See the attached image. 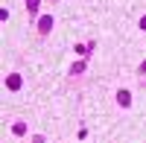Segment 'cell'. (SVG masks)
Here are the masks:
<instances>
[{"label":"cell","instance_id":"obj_1","mask_svg":"<svg viewBox=\"0 0 146 143\" xmlns=\"http://www.w3.org/2000/svg\"><path fill=\"white\" fill-rule=\"evenodd\" d=\"M38 32L41 35H50L53 32V15H41L38 18Z\"/></svg>","mask_w":146,"mask_h":143},{"label":"cell","instance_id":"obj_2","mask_svg":"<svg viewBox=\"0 0 146 143\" xmlns=\"http://www.w3.org/2000/svg\"><path fill=\"white\" fill-rule=\"evenodd\" d=\"M117 102L123 105V108H129V105H131V93H129L126 88H120V91H117Z\"/></svg>","mask_w":146,"mask_h":143},{"label":"cell","instance_id":"obj_3","mask_svg":"<svg viewBox=\"0 0 146 143\" xmlns=\"http://www.w3.org/2000/svg\"><path fill=\"white\" fill-rule=\"evenodd\" d=\"M21 85H23V79H21L18 73H9V79H6V88H9V91H18Z\"/></svg>","mask_w":146,"mask_h":143},{"label":"cell","instance_id":"obj_4","mask_svg":"<svg viewBox=\"0 0 146 143\" xmlns=\"http://www.w3.org/2000/svg\"><path fill=\"white\" fill-rule=\"evenodd\" d=\"M38 6H41V0H27V9H29V15H32V18L38 15Z\"/></svg>","mask_w":146,"mask_h":143},{"label":"cell","instance_id":"obj_5","mask_svg":"<svg viewBox=\"0 0 146 143\" xmlns=\"http://www.w3.org/2000/svg\"><path fill=\"white\" fill-rule=\"evenodd\" d=\"M91 50H94V44H88V47H85V44H76V53L85 58V56H91Z\"/></svg>","mask_w":146,"mask_h":143},{"label":"cell","instance_id":"obj_6","mask_svg":"<svg viewBox=\"0 0 146 143\" xmlns=\"http://www.w3.org/2000/svg\"><path fill=\"white\" fill-rule=\"evenodd\" d=\"M12 132L21 137V134H27V126H23V123H15V126H12Z\"/></svg>","mask_w":146,"mask_h":143},{"label":"cell","instance_id":"obj_7","mask_svg":"<svg viewBox=\"0 0 146 143\" xmlns=\"http://www.w3.org/2000/svg\"><path fill=\"white\" fill-rule=\"evenodd\" d=\"M85 67H88V64H85V62H76V64H73V67H70V73H73V76H76V73H82V70H85Z\"/></svg>","mask_w":146,"mask_h":143},{"label":"cell","instance_id":"obj_8","mask_svg":"<svg viewBox=\"0 0 146 143\" xmlns=\"http://www.w3.org/2000/svg\"><path fill=\"white\" fill-rule=\"evenodd\" d=\"M137 26H140V29H143V32H146V15H143V18H140V23H137Z\"/></svg>","mask_w":146,"mask_h":143},{"label":"cell","instance_id":"obj_9","mask_svg":"<svg viewBox=\"0 0 146 143\" xmlns=\"http://www.w3.org/2000/svg\"><path fill=\"white\" fill-rule=\"evenodd\" d=\"M32 143H44V137H41V134H35V137H32Z\"/></svg>","mask_w":146,"mask_h":143},{"label":"cell","instance_id":"obj_10","mask_svg":"<svg viewBox=\"0 0 146 143\" xmlns=\"http://www.w3.org/2000/svg\"><path fill=\"white\" fill-rule=\"evenodd\" d=\"M140 73H146V62H143V64H140Z\"/></svg>","mask_w":146,"mask_h":143},{"label":"cell","instance_id":"obj_11","mask_svg":"<svg viewBox=\"0 0 146 143\" xmlns=\"http://www.w3.org/2000/svg\"><path fill=\"white\" fill-rule=\"evenodd\" d=\"M47 3H58V0H47Z\"/></svg>","mask_w":146,"mask_h":143}]
</instances>
